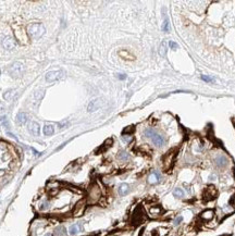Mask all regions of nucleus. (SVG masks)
Listing matches in <instances>:
<instances>
[{
  "mask_svg": "<svg viewBox=\"0 0 235 236\" xmlns=\"http://www.w3.org/2000/svg\"><path fill=\"white\" fill-rule=\"evenodd\" d=\"M14 95H15V91H13V89H9V91H7L3 94V98L6 100H11Z\"/></svg>",
  "mask_w": 235,
  "mask_h": 236,
  "instance_id": "nucleus-25",
  "label": "nucleus"
},
{
  "mask_svg": "<svg viewBox=\"0 0 235 236\" xmlns=\"http://www.w3.org/2000/svg\"><path fill=\"white\" fill-rule=\"evenodd\" d=\"M146 215H145L144 210L140 207L136 208L135 211L133 212L132 214V223L133 224H140L145 220Z\"/></svg>",
  "mask_w": 235,
  "mask_h": 236,
  "instance_id": "nucleus-7",
  "label": "nucleus"
},
{
  "mask_svg": "<svg viewBox=\"0 0 235 236\" xmlns=\"http://www.w3.org/2000/svg\"><path fill=\"white\" fill-rule=\"evenodd\" d=\"M162 29H163V32H169L170 29V23L169 21L165 19V22H163V26H162Z\"/></svg>",
  "mask_w": 235,
  "mask_h": 236,
  "instance_id": "nucleus-31",
  "label": "nucleus"
},
{
  "mask_svg": "<svg viewBox=\"0 0 235 236\" xmlns=\"http://www.w3.org/2000/svg\"><path fill=\"white\" fill-rule=\"evenodd\" d=\"M128 191H130V185L126 184V183H122V184L119 186L120 196H125V195L128 194Z\"/></svg>",
  "mask_w": 235,
  "mask_h": 236,
  "instance_id": "nucleus-19",
  "label": "nucleus"
},
{
  "mask_svg": "<svg viewBox=\"0 0 235 236\" xmlns=\"http://www.w3.org/2000/svg\"><path fill=\"white\" fill-rule=\"evenodd\" d=\"M222 211L225 213V214H229V213H232V212L234 211V209L231 207V206H224V207L222 208Z\"/></svg>",
  "mask_w": 235,
  "mask_h": 236,
  "instance_id": "nucleus-29",
  "label": "nucleus"
},
{
  "mask_svg": "<svg viewBox=\"0 0 235 236\" xmlns=\"http://www.w3.org/2000/svg\"><path fill=\"white\" fill-rule=\"evenodd\" d=\"M145 136L150 138V139L153 141V144L156 146H158V147H161V146L165 145V138L161 136V135H159V134H157L153 129H146V131H145Z\"/></svg>",
  "mask_w": 235,
  "mask_h": 236,
  "instance_id": "nucleus-4",
  "label": "nucleus"
},
{
  "mask_svg": "<svg viewBox=\"0 0 235 236\" xmlns=\"http://www.w3.org/2000/svg\"><path fill=\"white\" fill-rule=\"evenodd\" d=\"M169 46L171 47V48H177V45L175 44V42H169Z\"/></svg>",
  "mask_w": 235,
  "mask_h": 236,
  "instance_id": "nucleus-39",
  "label": "nucleus"
},
{
  "mask_svg": "<svg viewBox=\"0 0 235 236\" xmlns=\"http://www.w3.org/2000/svg\"><path fill=\"white\" fill-rule=\"evenodd\" d=\"M173 196L175 197V198H184V196H185V191L184 189H182V188H180V187H176V188H174L173 191Z\"/></svg>",
  "mask_w": 235,
  "mask_h": 236,
  "instance_id": "nucleus-21",
  "label": "nucleus"
},
{
  "mask_svg": "<svg viewBox=\"0 0 235 236\" xmlns=\"http://www.w3.org/2000/svg\"><path fill=\"white\" fill-rule=\"evenodd\" d=\"M17 124L24 125L25 123L27 122V116H26V113H24V112H20V113L17 116Z\"/></svg>",
  "mask_w": 235,
  "mask_h": 236,
  "instance_id": "nucleus-20",
  "label": "nucleus"
},
{
  "mask_svg": "<svg viewBox=\"0 0 235 236\" xmlns=\"http://www.w3.org/2000/svg\"><path fill=\"white\" fill-rule=\"evenodd\" d=\"M169 228H165V226H159L157 228L155 231L153 232V236H167L169 234Z\"/></svg>",
  "mask_w": 235,
  "mask_h": 236,
  "instance_id": "nucleus-18",
  "label": "nucleus"
},
{
  "mask_svg": "<svg viewBox=\"0 0 235 236\" xmlns=\"http://www.w3.org/2000/svg\"><path fill=\"white\" fill-rule=\"evenodd\" d=\"M160 180H161L160 173H159L158 171H153L151 173L149 174L147 181H148V183L150 185H155V184H158V183L160 182Z\"/></svg>",
  "mask_w": 235,
  "mask_h": 236,
  "instance_id": "nucleus-13",
  "label": "nucleus"
},
{
  "mask_svg": "<svg viewBox=\"0 0 235 236\" xmlns=\"http://www.w3.org/2000/svg\"><path fill=\"white\" fill-rule=\"evenodd\" d=\"M27 33H29V37L34 38V39H37L40 38L44 34H45V26L41 24V23H33V24H29L27 26Z\"/></svg>",
  "mask_w": 235,
  "mask_h": 236,
  "instance_id": "nucleus-3",
  "label": "nucleus"
},
{
  "mask_svg": "<svg viewBox=\"0 0 235 236\" xmlns=\"http://www.w3.org/2000/svg\"><path fill=\"white\" fill-rule=\"evenodd\" d=\"M215 210H212V209H206V210H204V211L200 213V215H199L200 220L205 221V222H210V221H212V220L215 219Z\"/></svg>",
  "mask_w": 235,
  "mask_h": 236,
  "instance_id": "nucleus-12",
  "label": "nucleus"
},
{
  "mask_svg": "<svg viewBox=\"0 0 235 236\" xmlns=\"http://www.w3.org/2000/svg\"><path fill=\"white\" fill-rule=\"evenodd\" d=\"M215 180H217V175H215V174H211L210 176H209V181H211V182H212V181H215Z\"/></svg>",
  "mask_w": 235,
  "mask_h": 236,
  "instance_id": "nucleus-38",
  "label": "nucleus"
},
{
  "mask_svg": "<svg viewBox=\"0 0 235 236\" xmlns=\"http://www.w3.org/2000/svg\"><path fill=\"white\" fill-rule=\"evenodd\" d=\"M98 100H93L91 101V104H88V111H95L96 109L98 108Z\"/></svg>",
  "mask_w": 235,
  "mask_h": 236,
  "instance_id": "nucleus-26",
  "label": "nucleus"
},
{
  "mask_svg": "<svg viewBox=\"0 0 235 236\" xmlns=\"http://www.w3.org/2000/svg\"><path fill=\"white\" fill-rule=\"evenodd\" d=\"M159 54H160V56H162V57H165V42L161 44L160 49H159Z\"/></svg>",
  "mask_w": 235,
  "mask_h": 236,
  "instance_id": "nucleus-33",
  "label": "nucleus"
},
{
  "mask_svg": "<svg viewBox=\"0 0 235 236\" xmlns=\"http://www.w3.org/2000/svg\"><path fill=\"white\" fill-rule=\"evenodd\" d=\"M83 231V225L82 224H79V223H77V224H73V225H71L70 228H69V234L70 235H76L77 233H79V232H82Z\"/></svg>",
  "mask_w": 235,
  "mask_h": 236,
  "instance_id": "nucleus-17",
  "label": "nucleus"
},
{
  "mask_svg": "<svg viewBox=\"0 0 235 236\" xmlns=\"http://www.w3.org/2000/svg\"><path fill=\"white\" fill-rule=\"evenodd\" d=\"M3 108H4V104L0 101V111H1V110H3Z\"/></svg>",
  "mask_w": 235,
  "mask_h": 236,
  "instance_id": "nucleus-42",
  "label": "nucleus"
},
{
  "mask_svg": "<svg viewBox=\"0 0 235 236\" xmlns=\"http://www.w3.org/2000/svg\"><path fill=\"white\" fill-rule=\"evenodd\" d=\"M23 71H24V65L21 62L17 61V62H13L10 68H9V73L12 77H20L23 74Z\"/></svg>",
  "mask_w": 235,
  "mask_h": 236,
  "instance_id": "nucleus-6",
  "label": "nucleus"
},
{
  "mask_svg": "<svg viewBox=\"0 0 235 236\" xmlns=\"http://www.w3.org/2000/svg\"><path fill=\"white\" fill-rule=\"evenodd\" d=\"M118 159L122 162H126L128 161V159H130V155H128L126 151H120V152L118 153Z\"/></svg>",
  "mask_w": 235,
  "mask_h": 236,
  "instance_id": "nucleus-23",
  "label": "nucleus"
},
{
  "mask_svg": "<svg viewBox=\"0 0 235 236\" xmlns=\"http://www.w3.org/2000/svg\"><path fill=\"white\" fill-rule=\"evenodd\" d=\"M86 200H81V201H78L76 205H75L74 209H73V211H72V214L74 215V217H81V215L84 214V212H85V209H86Z\"/></svg>",
  "mask_w": 235,
  "mask_h": 236,
  "instance_id": "nucleus-9",
  "label": "nucleus"
},
{
  "mask_svg": "<svg viewBox=\"0 0 235 236\" xmlns=\"http://www.w3.org/2000/svg\"><path fill=\"white\" fill-rule=\"evenodd\" d=\"M64 76V73L62 71H50L46 74V81L47 82H54L62 79Z\"/></svg>",
  "mask_w": 235,
  "mask_h": 236,
  "instance_id": "nucleus-10",
  "label": "nucleus"
},
{
  "mask_svg": "<svg viewBox=\"0 0 235 236\" xmlns=\"http://www.w3.org/2000/svg\"><path fill=\"white\" fill-rule=\"evenodd\" d=\"M11 155L3 144H0V176H2L11 162Z\"/></svg>",
  "mask_w": 235,
  "mask_h": 236,
  "instance_id": "nucleus-1",
  "label": "nucleus"
},
{
  "mask_svg": "<svg viewBox=\"0 0 235 236\" xmlns=\"http://www.w3.org/2000/svg\"><path fill=\"white\" fill-rule=\"evenodd\" d=\"M135 127L134 126H128L123 129V135H132V133L134 132Z\"/></svg>",
  "mask_w": 235,
  "mask_h": 236,
  "instance_id": "nucleus-28",
  "label": "nucleus"
},
{
  "mask_svg": "<svg viewBox=\"0 0 235 236\" xmlns=\"http://www.w3.org/2000/svg\"><path fill=\"white\" fill-rule=\"evenodd\" d=\"M202 81H205V82H208V83H213L215 82V79L213 77H211V76H208V75H202Z\"/></svg>",
  "mask_w": 235,
  "mask_h": 236,
  "instance_id": "nucleus-30",
  "label": "nucleus"
},
{
  "mask_svg": "<svg viewBox=\"0 0 235 236\" xmlns=\"http://www.w3.org/2000/svg\"><path fill=\"white\" fill-rule=\"evenodd\" d=\"M48 207V203L47 201H44V203L40 205V209L41 210H44V209H46V208Z\"/></svg>",
  "mask_w": 235,
  "mask_h": 236,
  "instance_id": "nucleus-37",
  "label": "nucleus"
},
{
  "mask_svg": "<svg viewBox=\"0 0 235 236\" xmlns=\"http://www.w3.org/2000/svg\"><path fill=\"white\" fill-rule=\"evenodd\" d=\"M29 131L33 135H35V136H38L39 135V133H40V127H39V124L38 123H36V122H31L29 125Z\"/></svg>",
  "mask_w": 235,
  "mask_h": 236,
  "instance_id": "nucleus-16",
  "label": "nucleus"
},
{
  "mask_svg": "<svg viewBox=\"0 0 235 236\" xmlns=\"http://www.w3.org/2000/svg\"><path fill=\"white\" fill-rule=\"evenodd\" d=\"M162 212H163V210L160 206H151L148 210V214L151 218H158L159 215L162 214Z\"/></svg>",
  "mask_w": 235,
  "mask_h": 236,
  "instance_id": "nucleus-14",
  "label": "nucleus"
},
{
  "mask_svg": "<svg viewBox=\"0 0 235 236\" xmlns=\"http://www.w3.org/2000/svg\"><path fill=\"white\" fill-rule=\"evenodd\" d=\"M58 125H59V127H60V129H63L66 125H68V121H62V122L58 123Z\"/></svg>",
  "mask_w": 235,
  "mask_h": 236,
  "instance_id": "nucleus-36",
  "label": "nucleus"
},
{
  "mask_svg": "<svg viewBox=\"0 0 235 236\" xmlns=\"http://www.w3.org/2000/svg\"><path fill=\"white\" fill-rule=\"evenodd\" d=\"M175 157H176V152L175 151H170L167 153L163 159H162V163H163V169L165 171H169L172 166H173L174 162H175Z\"/></svg>",
  "mask_w": 235,
  "mask_h": 236,
  "instance_id": "nucleus-5",
  "label": "nucleus"
},
{
  "mask_svg": "<svg viewBox=\"0 0 235 236\" xmlns=\"http://www.w3.org/2000/svg\"><path fill=\"white\" fill-rule=\"evenodd\" d=\"M182 222H183V217H182V215H176V217L173 219V225H174V226H179Z\"/></svg>",
  "mask_w": 235,
  "mask_h": 236,
  "instance_id": "nucleus-27",
  "label": "nucleus"
},
{
  "mask_svg": "<svg viewBox=\"0 0 235 236\" xmlns=\"http://www.w3.org/2000/svg\"><path fill=\"white\" fill-rule=\"evenodd\" d=\"M218 194V191L213 185H210L205 188L204 191V194H202V198L205 200H211V199L215 198V196Z\"/></svg>",
  "mask_w": 235,
  "mask_h": 236,
  "instance_id": "nucleus-8",
  "label": "nucleus"
},
{
  "mask_svg": "<svg viewBox=\"0 0 235 236\" xmlns=\"http://www.w3.org/2000/svg\"><path fill=\"white\" fill-rule=\"evenodd\" d=\"M2 46L7 50H12L15 47V40L11 37H4L2 40Z\"/></svg>",
  "mask_w": 235,
  "mask_h": 236,
  "instance_id": "nucleus-15",
  "label": "nucleus"
},
{
  "mask_svg": "<svg viewBox=\"0 0 235 236\" xmlns=\"http://www.w3.org/2000/svg\"><path fill=\"white\" fill-rule=\"evenodd\" d=\"M122 139L125 143H130V141H133V136L132 135H122Z\"/></svg>",
  "mask_w": 235,
  "mask_h": 236,
  "instance_id": "nucleus-34",
  "label": "nucleus"
},
{
  "mask_svg": "<svg viewBox=\"0 0 235 236\" xmlns=\"http://www.w3.org/2000/svg\"><path fill=\"white\" fill-rule=\"evenodd\" d=\"M32 150H33V152L35 153V156H37V157H38V156H39V155H40V153H39V152H37V151H36V150L34 149V148H32Z\"/></svg>",
  "mask_w": 235,
  "mask_h": 236,
  "instance_id": "nucleus-41",
  "label": "nucleus"
},
{
  "mask_svg": "<svg viewBox=\"0 0 235 236\" xmlns=\"http://www.w3.org/2000/svg\"><path fill=\"white\" fill-rule=\"evenodd\" d=\"M111 145H112V139H111V138H109V139H107V141H105V144H103V147L101 148V149H103V150L107 149L108 147H110Z\"/></svg>",
  "mask_w": 235,
  "mask_h": 236,
  "instance_id": "nucleus-32",
  "label": "nucleus"
},
{
  "mask_svg": "<svg viewBox=\"0 0 235 236\" xmlns=\"http://www.w3.org/2000/svg\"><path fill=\"white\" fill-rule=\"evenodd\" d=\"M100 199H101V189L96 183H94L88 188L86 203L88 205H95V203H98Z\"/></svg>",
  "mask_w": 235,
  "mask_h": 236,
  "instance_id": "nucleus-2",
  "label": "nucleus"
},
{
  "mask_svg": "<svg viewBox=\"0 0 235 236\" xmlns=\"http://www.w3.org/2000/svg\"><path fill=\"white\" fill-rule=\"evenodd\" d=\"M54 236H68V233H66V230L62 225L58 226V228L54 230Z\"/></svg>",
  "mask_w": 235,
  "mask_h": 236,
  "instance_id": "nucleus-22",
  "label": "nucleus"
},
{
  "mask_svg": "<svg viewBox=\"0 0 235 236\" xmlns=\"http://www.w3.org/2000/svg\"><path fill=\"white\" fill-rule=\"evenodd\" d=\"M0 124L8 126V120H7V116H0Z\"/></svg>",
  "mask_w": 235,
  "mask_h": 236,
  "instance_id": "nucleus-35",
  "label": "nucleus"
},
{
  "mask_svg": "<svg viewBox=\"0 0 235 236\" xmlns=\"http://www.w3.org/2000/svg\"><path fill=\"white\" fill-rule=\"evenodd\" d=\"M91 236H94V235H91Z\"/></svg>",
  "mask_w": 235,
  "mask_h": 236,
  "instance_id": "nucleus-44",
  "label": "nucleus"
},
{
  "mask_svg": "<svg viewBox=\"0 0 235 236\" xmlns=\"http://www.w3.org/2000/svg\"><path fill=\"white\" fill-rule=\"evenodd\" d=\"M215 164L218 166L219 169H224V168L229 164V159H227V157L225 155L220 153V155H218V156L215 158Z\"/></svg>",
  "mask_w": 235,
  "mask_h": 236,
  "instance_id": "nucleus-11",
  "label": "nucleus"
},
{
  "mask_svg": "<svg viewBox=\"0 0 235 236\" xmlns=\"http://www.w3.org/2000/svg\"><path fill=\"white\" fill-rule=\"evenodd\" d=\"M119 79H126V75H125V74H119Z\"/></svg>",
  "mask_w": 235,
  "mask_h": 236,
  "instance_id": "nucleus-40",
  "label": "nucleus"
},
{
  "mask_svg": "<svg viewBox=\"0 0 235 236\" xmlns=\"http://www.w3.org/2000/svg\"><path fill=\"white\" fill-rule=\"evenodd\" d=\"M45 236H52V235H51V234H46Z\"/></svg>",
  "mask_w": 235,
  "mask_h": 236,
  "instance_id": "nucleus-43",
  "label": "nucleus"
},
{
  "mask_svg": "<svg viewBox=\"0 0 235 236\" xmlns=\"http://www.w3.org/2000/svg\"><path fill=\"white\" fill-rule=\"evenodd\" d=\"M54 132V126L51 124H46L45 126H44V134L45 135H47V136H50V135H52Z\"/></svg>",
  "mask_w": 235,
  "mask_h": 236,
  "instance_id": "nucleus-24",
  "label": "nucleus"
}]
</instances>
